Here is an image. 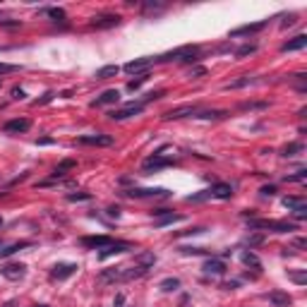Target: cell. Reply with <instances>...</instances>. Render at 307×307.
I'll use <instances>...</instances> for the list:
<instances>
[{
  "mask_svg": "<svg viewBox=\"0 0 307 307\" xmlns=\"http://www.w3.org/2000/svg\"><path fill=\"white\" fill-rule=\"evenodd\" d=\"M168 60L197 63V60H200V48H197V46H183V48H175V51H168V53L154 58V63H168Z\"/></svg>",
  "mask_w": 307,
  "mask_h": 307,
  "instance_id": "6da1fadb",
  "label": "cell"
},
{
  "mask_svg": "<svg viewBox=\"0 0 307 307\" xmlns=\"http://www.w3.org/2000/svg\"><path fill=\"white\" fill-rule=\"evenodd\" d=\"M247 226H250V230H271V233H293V230H298L295 223H288V221H267V218H252Z\"/></svg>",
  "mask_w": 307,
  "mask_h": 307,
  "instance_id": "7a4b0ae2",
  "label": "cell"
},
{
  "mask_svg": "<svg viewBox=\"0 0 307 307\" xmlns=\"http://www.w3.org/2000/svg\"><path fill=\"white\" fill-rule=\"evenodd\" d=\"M125 197H132V200H156V197H171V192L163 190V187H130V190H125Z\"/></svg>",
  "mask_w": 307,
  "mask_h": 307,
  "instance_id": "3957f363",
  "label": "cell"
},
{
  "mask_svg": "<svg viewBox=\"0 0 307 307\" xmlns=\"http://www.w3.org/2000/svg\"><path fill=\"white\" fill-rule=\"evenodd\" d=\"M175 159H171V156H163L161 151H156L154 156H149L144 163H142V173H156V171H161V168H168V166H173Z\"/></svg>",
  "mask_w": 307,
  "mask_h": 307,
  "instance_id": "277c9868",
  "label": "cell"
},
{
  "mask_svg": "<svg viewBox=\"0 0 307 307\" xmlns=\"http://www.w3.org/2000/svg\"><path fill=\"white\" fill-rule=\"evenodd\" d=\"M120 22H122V17H120V14L103 12V14H96V17H92L89 27H94V29H110V27H118Z\"/></svg>",
  "mask_w": 307,
  "mask_h": 307,
  "instance_id": "5b68a950",
  "label": "cell"
},
{
  "mask_svg": "<svg viewBox=\"0 0 307 307\" xmlns=\"http://www.w3.org/2000/svg\"><path fill=\"white\" fill-rule=\"evenodd\" d=\"M0 274H2L7 281H22L24 276H27V264H22V262L5 264V267H0Z\"/></svg>",
  "mask_w": 307,
  "mask_h": 307,
  "instance_id": "8992f818",
  "label": "cell"
},
{
  "mask_svg": "<svg viewBox=\"0 0 307 307\" xmlns=\"http://www.w3.org/2000/svg\"><path fill=\"white\" fill-rule=\"evenodd\" d=\"M144 110V103H127V106H122L118 108V110H110L108 115L113 118V120H127V118H132V115H139Z\"/></svg>",
  "mask_w": 307,
  "mask_h": 307,
  "instance_id": "52a82bcc",
  "label": "cell"
},
{
  "mask_svg": "<svg viewBox=\"0 0 307 307\" xmlns=\"http://www.w3.org/2000/svg\"><path fill=\"white\" fill-rule=\"evenodd\" d=\"M80 242L84 247H89V250H103L108 245H113L115 240H113L110 235H84Z\"/></svg>",
  "mask_w": 307,
  "mask_h": 307,
  "instance_id": "ba28073f",
  "label": "cell"
},
{
  "mask_svg": "<svg viewBox=\"0 0 307 307\" xmlns=\"http://www.w3.org/2000/svg\"><path fill=\"white\" fill-rule=\"evenodd\" d=\"M269 19H262V22H254V24H242V27L233 29L228 36L230 39H238V36H252V34H257V31H262V29H267Z\"/></svg>",
  "mask_w": 307,
  "mask_h": 307,
  "instance_id": "9c48e42d",
  "label": "cell"
},
{
  "mask_svg": "<svg viewBox=\"0 0 307 307\" xmlns=\"http://www.w3.org/2000/svg\"><path fill=\"white\" fill-rule=\"evenodd\" d=\"M77 269H80V267H77V264H72V262H58V264L51 269V279L65 281V279H70Z\"/></svg>",
  "mask_w": 307,
  "mask_h": 307,
  "instance_id": "30bf717a",
  "label": "cell"
},
{
  "mask_svg": "<svg viewBox=\"0 0 307 307\" xmlns=\"http://www.w3.org/2000/svg\"><path fill=\"white\" fill-rule=\"evenodd\" d=\"M151 65H154V58H137L125 65V72L127 75H147Z\"/></svg>",
  "mask_w": 307,
  "mask_h": 307,
  "instance_id": "8fae6325",
  "label": "cell"
},
{
  "mask_svg": "<svg viewBox=\"0 0 307 307\" xmlns=\"http://www.w3.org/2000/svg\"><path fill=\"white\" fill-rule=\"evenodd\" d=\"M80 144H89V147H110L113 144V137L110 134H82L77 137Z\"/></svg>",
  "mask_w": 307,
  "mask_h": 307,
  "instance_id": "7c38bea8",
  "label": "cell"
},
{
  "mask_svg": "<svg viewBox=\"0 0 307 307\" xmlns=\"http://www.w3.org/2000/svg\"><path fill=\"white\" fill-rule=\"evenodd\" d=\"M130 250H132V242L118 240V242H113V245H108V247H103V250L99 252V259H101V262H106L108 257H113V254H122V252H130Z\"/></svg>",
  "mask_w": 307,
  "mask_h": 307,
  "instance_id": "4fadbf2b",
  "label": "cell"
},
{
  "mask_svg": "<svg viewBox=\"0 0 307 307\" xmlns=\"http://www.w3.org/2000/svg\"><path fill=\"white\" fill-rule=\"evenodd\" d=\"M151 216H161V218H156V221H154V226H156V228L171 226L173 221H183V218H185V216L173 214V211H168V209H154V211H151Z\"/></svg>",
  "mask_w": 307,
  "mask_h": 307,
  "instance_id": "5bb4252c",
  "label": "cell"
},
{
  "mask_svg": "<svg viewBox=\"0 0 307 307\" xmlns=\"http://www.w3.org/2000/svg\"><path fill=\"white\" fill-rule=\"evenodd\" d=\"M29 127H31V120H29V118H14V120H7L2 125V132L19 134V132H27Z\"/></svg>",
  "mask_w": 307,
  "mask_h": 307,
  "instance_id": "9a60e30c",
  "label": "cell"
},
{
  "mask_svg": "<svg viewBox=\"0 0 307 307\" xmlns=\"http://www.w3.org/2000/svg\"><path fill=\"white\" fill-rule=\"evenodd\" d=\"M204 274H211V276H223L226 274V262L221 259V257H209L206 262H204Z\"/></svg>",
  "mask_w": 307,
  "mask_h": 307,
  "instance_id": "2e32d148",
  "label": "cell"
},
{
  "mask_svg": "<svg viewBox=\"0 0 307 307\" xmlns=\"http://www.w3.org/2000/svg\"><path fill=\"white\" fill-rule=\"evenodd\" d=\"M120 101V92L118 89H106V92L101 94V96H96L92 101V106H110V103H118Z\"/></svg>",
  "mask_w": 307,
  "mask_h": 307,
  "instance_id": "e0dca14e",
  "label": "cell"
},
{
  "mask_svg": "<svg viewBox=\"0 0 307 307\" xmlns=\"http://www.w3.org/2000/svg\"><path fill=\"white\" fill-rule=\"evenodd\" d=\"M197 110H200L197 106H180V108L168 110V113H163V118H166V120H178V118H185V115H195Z\"/></svg>",
  "mask_w": 307,
  "mask_h": 307,
  "instance_id": "ac0fdd59",
  "label": "cell"
},
{
  "mask_svg": "<svg viewBox=\"0 0 307 307\" xmlns=\"http://www.w3.org/2000/svg\"><path fill=\"white\" fill-rule=\"evenodd\" d=\"M99 283L101 286H108V283H120V267L115 269H103L101 274H99Z\"/></svg>",
  "mask_w": 307,
  "mask_h": 307,
  "instance_id": "d6986e66",
  "label": "cell"
},
{
  "mask_svg": "<svg viewBox=\"0 0 307 307\" xmlns=\"http://www.w3.org/2000/svg\"><path fill=\"white\" fill-rule=\"evenodd\" d=\"M305 46H307V36L305 34H298L295 39L286 41V43L281 46V51H283V53H291V51H300V48H305Z\"/></svg>",
  "mask_w": 307,
  "mask_h": 307,
  "instance_id": "ffe728a7",
  "label": "cell"
},
{
  "mask_svg": "<svg viewBox=\"0 0 307 307\" xmlns=\"http://www.w3.org/2000/svg\"><path fill=\"white\" fill-rule=\"evenodd\" d=\"M267 298H269V303H271V305H276V307H291V303H293V298H291V295L281 293V291H271Z\"/></svg>",
  "mask_w": 307,
  "mask_h": 307,
  "instance_id": "44dd1931",
  "label": "cell"
},
{
  "mask_svg": "<svg viewBox=\"0 0 307 307\" xmlns=\"http://www.w3.org/2000/svg\"><path fill=\"white\" fill-rule=\"evenodd\" d=\"M209 192H211V197H216V200H230L233 197V187L228 185V183H216Z\"/></svg>",
  "mask_w": 307,
  "mask_h": 307,
  "instance_id": "7402d4cb",
  "label": "cell"
},
{
  "mask_svg": "<svg viewBox=\"0 0 307 307\" xmlns=\"http://www.w3.org/2000/svg\"><path fill=\"white\" fill-rule=\"evenodd\" d=\"M240 259H242V264H245V267H252L254 271H262V262H259V257H257L252 250H242Z\"/></svg>",
  "mask_w": 307,
  "mask_h": 307,
  "instance_id": "603a6c76",
  "label": "cell"
},
{
  "mask_svg": "<svg viewBox=\"0 0 307 307\" xmlns=\"http://www.w3.org/2000/svg\"><path fill=\"white\" fill-rule=\"evenodd\" d=\"M118 72H120V67L118 65H103L101 70H96V80H101V82L110 80V77H115Z\"/></svg>",
  "mask_w": 307,
  "mask_h": 307,
  "instance_id": "cb8c5ba5",
  "label": "cell"
},
{
  "mask_svg": "<svg viewBox=\"0 0 307 307\" xmlns=\"http://www.w3.org/2000/svg\"><path fill=\"white\" fill-rule=\"evenodd\" d=\"M75 163H77L75 159H65L63 163H58V166H55V171L51 175H53V178H63V175H67V171H72V168H75Z\"/></svg>",
  "mask_w": 307,
  "mask_h": 307,
  "instance_id": "d4e9b609",
  "label": "cell"
},
{
  "mask_svg": "<svg viewBox=\"0 0 307 307\" xmlns=\"http://www.w3.org/2000/svg\"><path fill=\"white\" fill-rule=\"evenodd\" d=\"M281 202H283V206H286V209H291V211H298V209H305V206H307L303 197H283Z\"/></svg>",
  "mask_w": 307,
  "mask_h": 307,
  "instance_id": "484cf974",
  "label": "cell"
},
{
  "mask_svg": "<svg viewBox=\"0 0 307 307\" xmlns=\"http://www.w3.org/2000/svg\"><path fill=\"white\" fill-rule=\"evenodd\" d=\"M226 110H197L195 118H202V120H218V118H226Z\"/></svg>",
  "mask_w": 307,
  "mask_h": 307,
  "instance_id": "4316f807",
  "label": "cell"
},
{
  "mask_svg": "<svg viewBox=\"0 0 307 307\" xmlns=\"http://www.w3.org/2000/svg\"><path fill=\"white\" fill-rule=\"evenodd\" d=\"M257 77H250V75H245V77H240V80L230 82V84H226L223 89H242V87H250V84H257Z\"/></svg>",
  "mask_w": 307,
  "mask_h": 307,
  "instance_id": "83f0119b",
  "label": "cell"
},
{
  "mask_svg": "<svg viewBox=\"0 0 307 307\" xmlns=\"http://www.w3.org/2000/svg\"><path fill=\"white\" fill-rule=\"evenodd\" d=\"M31 242L24 240V242H14V245H10V247H5V250H0V259H7V257H12L14 252H19V250H24V247H29Z\"/></svg>",
  "mask_w": 307,
  "mask_h": 307,
  "instance_id": "f1b7e54d",
  "label": "cell"
},
{
  "mask_svg": "<svg viewBox=\"0 0 307 307\" xmlns=\"http://www.w3.org/2000/svg\"><path fill=\"white\" fill-rule=\"evenodd\" d=\"M159 288L163 291V293H173V291H178V288H180V281L173 279V276H171V279H163L159 283Z\"/></svg>",
  "mask_w": 307,
  "mask_h": 307,
  "instance_id": "f546056e",
  "label": "cell"
},
{
  "mask_svg": "<svg viewBox=\"0 0 307 307\" xmlns=\"http://www.w3.org/2000/svg\"><path fill=\"white\" fill-rule=\"evenodd\" d=\"M46 14H48V17H53V22H60V24H65V22H67L65 10H60V7H48V10H46Z\"/></svg>",
  "mask_w": 307,
  "mask_h": 307,
  "instance_id": "4dcf8cb0",
  "label": "cell"
},
{
  "mask_svg": "<svg viewBox=\"0 0 307 307\" xmlns=\"http://www.w3.org/2000/svg\"><path fill=\"white\" fill-rule=\"evenodd\" d=\"M303 142H291L288 147H283V156H298L300 151H303Z\"/></svg>",
  "mask_w": 307,
  "mask_h": 307,
  "instance_id": "1f68e13d",
  "label": "cell"
},
{
  "mask_svg": "<svg viewBox=\"0 0 307 307\" xmlns=\"http://www.w3.org/2000/svg\"><path fill=\"white\" fill-rule=\"evenodd\" d=\"M147 80H149V72H147V75H139V77H137V80H132V82H127V92H137V89H139V87H142Z\"/></svg>",
  "mask_w": 307,
  "mask_h": 307,
  "instance_id": "d6a6232c",
  "label": "cell"
},
{
  "mask_svg": "<svg viewBox=\"0 0 307 307\" xmlns=\"http://www.w3.org/2000/svg\"><path fill=\"white\" fill-rule=\"evenodd\" d=\"M288 279L295 281L298 286H305V283H307V274H305V271H288Z\"/></svg>",
  "mask_w": 307,
  "mask_h": 307,
  "instance_id": "836d02e7",
  "label": "cell"
},
{
  "mask_svg": "<svg viewBox=\"0 0 307 307\" xmlns=\"http://www.w3.org/2000/svg\"><path fill=\"white\" fill-rule=\"evenodd\" d=\"M257 51V43H245V46H240L238 51H235V58H245V55H250Z\"/></svg>",
  "mask_w": 307,
  "mask_h": 307,
  "instance_id": "e575fe53",
  "label": "cell"
},
{
  "mask_svg": "<svg viewBox=\"0 0 307 307\" xmlns=\"http://www.w3.org/2000/svg\"><path fill=\"white\" fill-rule=\"evenodd\" d=\"M245 245H247V247H250V250H252L254 245H259V242H264V235H262V233H252V235H247V238H245Z\"/></svg>",
  "mask_w": 307,
  "mask_h": 307,
  "instance_id": "d590c367",
  "label": "cell"
},
{
  "mask_svg": "<svg viewBox=\"0 0 307 307\" xmlns=\"http://www.w3.org/2000/svg\"><path fill=\"white\" fill-rule=\"evenodd\" d=\"M305 178H307V171H298L295 175H286L283 180H286V183H303Z\"/></svg>",
  "mask_w": 307,
  "mask_h": 307,
  "instance_id": "8d00e7d4",
  "label": "cell"
},
{
  "mask_svg": "<svg viewBox=\"0 0 307 307\" xmlns=\"http://www.w3.org/2000/svg\"><path fill=\"white\" fill-rule=\"evenodd\" d=\"M242 110H262V108H269V103H252V101H247V103H240Z\"/></svg>",
  "mask_w": 307,
  "mask_h": 307,
  "instance_id": "74e56055",
  "label": "cell"
},
{
  "mask_svg": "<svg viewBox=\"0 0 307 307\" xmlns=\"http://www.w3.org/2000/svg\"><path fill=\"white\" fill-rule=\"evenodd\" d=\"M92 200V195L89 192H77V195H67V202H87Z\"/></svg>",
  "mask_w": 307,
  "mask_h": 307,
  "instance_id": "f35d334b",
  "label": "cell"
},
{
  "mask_svg": "<svg viewBox=\"0 0 307 307\" xmlns=\"http://www.w3.org/2000/svg\"><path fill=\"white\" fill-rule=\"evenodd\" d=\"M180 254H209L204 247H180Z\"/></svg>",
  "mask_w": 307,
  "mask_h": 307,
  "instance_id": "ab89813d",
  "label": "cell"
},
{
  "mask_svg": "<svg viewBox=\"0 0 307 307\" xmlns=\"http://www.w3.org/2000/svg\"><path fill=\"white\" fill-rule=\"evenodd\" d=\"M19 65H10V63H0V75H7V72H17Z\"/></svg>",
  "mask_w": 307,
  "mask_h": 307,
  "instance_id": "60d3db41",
  "label": "cell"
},
{
  "mask_svg": "<svg viewBox=\"0 0 307 307\" xmlns=\"http://www.w3.org/2000/svg\"><path fill=\"white\" fill-rule=\"evenodd\" d=\"M53 96H55L53 92H46V94H43V99H39V101H36V106H43V103H48V101H53Z\"/></svg>",
  "mask_w": 307,
  "mask_h": 307,
  "instance_id": "b9f144b4",
  "label": "cell"
},
{
  "mask_svg": "<svg viewBox=\"0 0 307 307\" xmlns=\"http://www.w3.org/2000/svg\"><path fill=\"white\" fill-rule=\"evenodd\" d=\"M204 75H206V70H204V67H195V70L190 72V77H195V80H200V77H204Z\"/></svg>",
  "mask_w": 307,
  "mask_h": 307,
  "instance_id": "7bdbcfd3",
  "label": "cell"
},
{
  "mask_svg": "<svg viewBox=\"0 0 307 307\" xmlns=\"http://www.w3.org/2000/svg\"><path fill=\"white\" fill-rule=\"evenodd\" d=\"M0 27H19V19H0Z\"/></svg>",
  "mask_w": 307,
  "mask_h": 307,
  "instance_id": "ee69618b",
  "label": "cell"
},
{
  "mask_svg": "<svg viewBox=\"0 0 307 307\" xmlns=\"http://www.w3.org/2000/svg\"><path fill=\"white\" fill-rule=\"evenodd\" d=\"M27 94H24V89H19V87H14L12 89V99H17V101H22Z\"/></svg>",
  "mask_w": 307,
  "mask_h": 307,
  "instance_id": "f6af8a7d",
  "label": "cell"
},
{
  "mask_svg": "<svg viewBox=\"0 0 307 307\" xmlns=\"http://www.w3.org/2000/svg\"><path fill=\"white\" fill-rule=\"evenodd\" d=\"M259 192H262V195H269V197H271V195L276 192V187H274V185H264L262 190H259Z\"/></svg>",
  "mask_w": 307,
  "mask_h": 307,
  "instance_id": "bcb514c9",
  "label": "cell"
},
{
  "mask_svg": "<svg viewBox=\"0 0 307 307\" xmlns=\"http://www.w3.org/2000/svg\"><path fill=\"white\" fill-rule=\"evenodd\" d=\"M293 24H295V17H293V14H288V17L283 19V24H281V27L286 29V27H293Z\"/></svg>",
  "mask_w": 307,
  "mask_h": 307,
  "instance_id": "7dc6e473",
  "label": "cell"
},
{
  "mask_svg": "<svg viewBox=\"0 0 307 307\" xmlns=\"http://www.w3.org/2000/svg\"><path fill=\"white\" fill-rule=\"evenodd\" d=\"M108 216H113V218H120V209H118V206H108Z\"/></svg>",
  "mask_w": 307,
  "mask_h": 307,
  "instance_id": "c3c4849f",
  "label": "cell"
},
{
  "mask_svg": "<svg viewBox=\"0 0 307 307\" xmlns=\"http://www.w3.org/2000/svg\"><path fill=\"white\" fill-rule=\"evenodd\" d=\"M293 247H300V250H303V247H307V240H305V238H295Z\"/></svg>",
  "mask_w": 307,
  "mask_h": 307,
  "instance_id": "681fc988",
  "label": "cell"
},
{
  "mask_svg": "<svg viewBox=\"0 0 307 307\" xmlns=\"http://www.w3.org/2000/svg\"><path fill=\"white\" fill-rule=\"evenodd\" d=\"M36 144H53V139L51 137H43V139H36Z\"/></svg>",
  "mask_w": 307,
  "mask_h": 307,
  "instance_id": "f907efd6",
  "label": "cell"
},
{
  "mask_svg": "<svg viewBox=\"0 0 307 307\" xmlns=\"http://www.w3.org/2000/svg\"><path fill=\"white\" fill-rule=\"evenodd\" d=\"M0 226H2V216H0Z\"/></svg>",
  "mask_w": 307,
  "mask_h": 307,
  "instance_id": "816d5d0a",
  "label": "cell"
},
{
  "mask_svg": "<svg viewBox=\"0 0 307 307\" xmlns=\"http://www.w3.org/2000/svg\"><path fill=\"white\" fill-rule=\"evenodd\" d=\"M36 307H48V305H36Z\"/></svg>",
  "mask_w": 307,
  "mask_h": 307,
  "instance_id": "f5cc1de1",
  "label": "cell"
}]
</instances>
